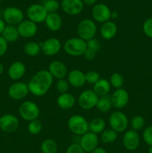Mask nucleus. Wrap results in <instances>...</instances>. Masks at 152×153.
Wrapping results in <instances>:
<instances>
[{
	"label": "nucleus",
	"instance_id": "39448f33",
	"mask_svg": "<svg viewBox=\"0 0 152 153\" xmlns=\"http://www.w3.org/2000/svg\"><path fill=\"white\" fill-rule=\"evenodd\" d=\"M96 33L97 25L92 19H83L77 25V34L78 37L86 42L94 38Z\"/></svg>",
	"mask_w": 152,
	"mask_h": 153
},
{
	"label": "nucleus",
	"instance_id": "a19ab883",
	"mask_svg": "<svg viewBox=\"0 0 152 153\" xmlns=\"http://www.w3.org/2000/svg\"><path fill=\"white\" fill-rule=\"evenodd\" d=\"M66 153H85V152L78 143H74L67 147Z\"/></svg>",
	"mask_w": 152,
	"mask_h": 153
},
{
	"label": "nucleus",
	"instance_id": "0eeeda50",
	"mask_svg": "<svg viewBox=\"0 0 152 153\" xmlns=\"http://www.w3.org/2000/svg\"><path fill=\"white\" fill-rule=\"evenodd\" d=\"M98 99L99 97L93 90H85L79 94L77 104L83 110H91L96 106Z\"/></svg>",
	"mask_w": 152,
	"mask_h": 153
},
{
	"label": "nucleus",
	"instance_id": "9d476101",
	"mask_svg": "<svg viewBox=\"0 0 152 153\" xmlns=\"http://www.w3.org/2000/svg\"><path fill=\"white\" fill-rule=\"evenodd\" d=\"M91 14L92 19L95 22L103 24L110 19L111 10L107 4L104 3H98L92 7Z\"/></svg>",
	"mask_w": 152,
	"mask_h": 153
},
{
	"label": "nucleus",
	"instance_id": "f257e3e1",
	"mask_svg": "<svg viewBox=\"0 0 152 153\" xmlns=\"http://www.w3.org/2000/svg\"><path fill=\"white\" fill-rule=\"evenodd\" d=\"M54 78L48 70H41L31 77L28 83L29 92L34 97L46 95L52 87Z\"/></svg>",
	"mask_w": 152,
	"mask_h": 153
},
{
	"label": "nucleus",
	"instance_id": "a211bd4d",
	"mask_svg": "<svg viewBox=\"0 0 152 153\" xmlns=\"http://www.w3.org/2000/svg\"><path fill=\"white\" fill-rule=\"evenodd\" d=\"M61 9L66 14L76 16L83 11V4L82 0H63L61 4Z\"/></svg>",
	"mask_w": 152,
	"mask_h": 153
},
{
	"label": "nucleus",
	"instance_id": "2eb2a0df",
	"mask_svg": "<svg viewBox=\"0 0 152 153\" xmlns=\"http://www.w3.org/2000/svg\"><path fill=\"white\" fill-rule=\"evenodd\" d=\"M122 143L128 151H135L138 149L140 144V137L138 132L134 130H128L124 133Z\"/></svg>",
	"mask_w": 152,
	"mask_h": 153
},
{
	"label": "nucleus",
	"instance_id": "f704fd0d",
	"mask_svg": "<svg viewBox=\"0 0 152 153\" xmlns=\"http://www.w3.org/2000/svg\"><path fill=\"white\" fill-rule=\"evenodd\" d=\"M48 13H57L58 9L60 8L59 1L57 0H45L44 2L42 4Z\"/></svg>",
	"mask_w": 152,
	"mask_h": 153
},
{
	"label": "nucleus",
	"instance_id": "c9c22d12",
	"mask_svg": "<svg viewBox=\"0 0 152 153\" xmlns=\"http://www.w3.org/2000/svg\"><path fill=\"white\" fill-rule=\"evenodd\" d=\"M69 84L67 79H62L58 80L56 84V90L60 94H66L68 93L69 89Z\"/></svg>",
	"mask_w": 152,
	"mask_h": 153
},
{
	"label": "nucleus",
	"instance_id": "20e7f679",
	"mask_svg": "<svg viewBox=\"0 0 152 153\" xmlns=\"http://www.w3.org/2000/svg\"><path fill=\"white\" fill-rule=\"evenodd\" d=\"M109 125L110 128L119 134L126 131L129 125V120L125 113L121 111H115L109 117Z\"/></svg>",
	"mask_w": 152,
	"mask_h": 153
},
{
	"label": "nucleus",
	"instance_id": "5701e85b",
	"mask_svg": "<svg viewBox=\"0 0 152 153\" xmlns=\"http://www.w3.org/2000/svg\"><path fill=\"white\" fill-rule=\"evenodd\" d=\"M118 32V26L113 21L109 20L101 25L100 34L104 40H111L116 37Z\"/></svg>",
	"mask_w": 152,
	"mask_h": 153
},
{
	"label": "nucleus",
	"instance_id": "37998d69",
	"mask_svg": "<svg viewBox=\"0 0 152 153\" xmlns=\"http://www.w3.org/2000/svg\"><path fill=\"white\" fill-rule=\"evenodd\" d=\"M96 55L97 52H95V51L86 48V51H85V52L83 53V56L84 57L85 59L87 60V61H93V60L96 58Z\"/></svg>",
	"mask_w": 152,
	"mask_h": 153
},
{
	"label": "nucleus",
	"instance_id": "aec40b11",
	"mask_svg": "<svg viewBox=\"0 0 152 153\" xmlns=\"http://www.w3.org/2000/svg\"><path fill=\"white\" fill-rule=\"evenodd\" d=\"M67 81H68L69 85L74 87V88H82L86 83V75L81 70L75 69L68 73Z\"/></svg>",
	"mask_w": 152,
	"mask_h": 153
},
{
	"label": "nucleus",
	"instance_id": "cd10ccee",
	"mask_svg": "<svg viewBox=\"0 0 152 153\" xmlns=\"http://www.w3.org/2000/svg\"><path fill=\"white\" fill-rule=\"evenodd\" d=\"M23 51L24 53L29 57H36L42 52L40 43L35 41L27 42L23 46Z\"/></svg>",
	"mask_w": 152,
	"mask_h": 153
},
{
	"label": "nucleus",
	"instance_id": "864d4df0",
	"mask_svg": "<svg viewBox=\"0 0 152 153\" xmlns=\"http://www.w3.org/2000/svg\"><path fill=\"white\" fill-rule=\"evenodd\" d=\"M1 0H0V3H1Z\"/></svg>",
	"mask_w": 152,
	"mask_h": 153
},
{
	"label": "nucleus",
	"instance_id": "f3484780",
	"mask_svg": "<svg viewBox=\"0 0 152 153\" xmlns=\"http://www.w3.org/2000/svg\"><path fill=\"white\" fill-rule=\"evenodd\" d=\"M129 94L123 88L115 90L111 96L112 105L117 109H122L126 107L129 102Z\"/></svg>",
	"mask_w": 152,
	"mask_h": 153
},
{
	"label": "nucleus",
	"instance_id": "c756f323",
	"mask_svg": "<svg viewBox=\"0 0 152 153\" xmlns=\"http://www.w3.org/2000/svg\"><path fill=\"white\" fill-rule=\"evenodd\" d=\"M40 149L43 153H57L58 150V143L53 139H46L41 143Z\"/></svg>",
	"mask_w": 152,
	"mask_h": 153
},
{
	"label": "nucleus",
	"instance_id": "f8f14e48",
	"mask_svg": "<svg viewBox=\"0 0 152 153\" xmlns=\"http://www.w3.org/2000/svg\"><path fill=\"white\" fill-rule=\"evenodd\" d=\"M28 84L22 82H16L13 83L8 88L7 94L13 100H22L28 97L29 94Z\"/></svg>",
	"mask_w": 152,
	"mask_h": 153
},
{
	"label": "nucleus",
	"instance_id": "72a5a7b5",
	"mask_svg": "<svg viewBox=\"0 0 152 153\" xmlns=\"http://www.w3.org/2000/svg\"><path fill=\"white\" fill-rule=\"evenodd\" d=\"M145 125V121L143 117L140 115H136L133 117L131 120V127L132 130L137 131L142 129Z\"/></svg>",
	"mask_w": 152,
	"mask_h": 153
},
{
	"label": "nucleus",
	"instance_id": "4c0bfd02",
	"mask_svg": "<svg viewBox=\"0 0 152 153\" xmlns=\"http://www.w3.org/2000/svg\"><path fill=\"white\" fill-rule=\"evenodd\" d=\"M142 31L146 37L152 39V17H149L142 24Z\"/></svg>",
	"mask_w": 152,
	"mask_h": 153
},
{
	"label": "nucleus",
	"instance_id": "9b49d317",
	"mask_svg": "<svg viewBox=\"0 0 152 153\" xmlns=\"http://www.w3.org/2000/svg\"><path fill=\"white\" fill-rule=\"evenodd\" d=\"M41 52L49 57L58 55L62 48L61 40L56 37H50L40 43Z\"/></svg>",
	"mask_w": 152,
	"mask_h": 153
},
{
	"label": "nucleus",
	"instance_id": "ea45409f",
	"mask_svg": "<svg viewBox=\"0 0 152 153\" xmlns=\"http://www.w3.org/2000/svg\"><path fill=\"white\" fill-rule=\"evenodd\" d=\"M86 46H87L88 49H90L98 52L101 48V43L98 39L94 37V38L90 39L89 40L86 41Z\"/></svg>",
	"mask_w": 152,
	"mask_h": 153
},
{
	"label": "nucleus",
	"instance_id": "412c9836",
	"mask_svg": "<svg viewBox=\"0 0 152 153\" xmlns=\"http://www.w3.org/2000/svg\"><path fill=\"white\" fill-rule=\"evenodd\" d=\"M26 73V67L22 61H16L12 63L8 67L7 74L9 78L13 81H18L22 79Z\"/></svg>",
	"mask_w": 152,
	"mask_h": 153
},
{
	"label": "nucleus",
	"instance_id": "de8ad7c7",
	"mask_svg": "<svg viewBox=\"0 0 152 153\" xmlns=\"http://www.w3.org/2000/svg\"><path fill=\"white\" fill-rule=\"evenodd\" d=\"M118 16H119V13L116 11L113 10V11H111V16H110V19H117Z\"/></svg>",
	"mask_w": 152,
	"mask_h": 153
},
{
	"label": "nucleus",
	"instance_id": "3c124183",
	"mask_svg": "<svg viewBox=\"0 0 152 153\" xmlns=\"http://www.w3.org/2000/svg\"><path fill=\"white\" fill-rule=\"evenodd\" d=\"M57 1H61V2H62V1H63V0H57Z\"/></svg>",
	"mask_w": 152,
	"mask_h": 153
},
{
	"label": "nucleus",
	"instance_id": "423d86ee",
	"mask_svg": "<svg viewBox=\"0 0 152 153\" xmlns=\"http://www.w3.org/2000/svg\"><path fill=\"white\" fill-rule=\"evenodd\" d=\"M19 114L22 120L30 122L38 119L40 115V109L35 102L32 101H24L19 107Z\"/></svg>",
	"mask_w": 152,
	"mask_h": 153
},
{
	"label": "nucleus",
	"instance_id": "79ce46f5",
	"mask_svg": "<svg viewBox=\"0 0 152 153\" xmlns=\"http://www.w3.org/2000/svg\"><path fill=\"white\" fill-rule=\"evenodd\" d=\"M8 47V43L0 35V57H2L6 54Z\"/></svg>",
	"mask_w": 152,
	"mask_h": 153
},
{
	"label": "nucleus",
	"instance_id": "603ef678",
	"mask_svg": "<svg viewBox=\"0 0 152 153\" xmlns=\"http://www.w3.org/2000/svg\"><path fill=\"white\" fill-rule=\"evenodd\" d=\"M37 153H43L42 152H37Z\"/></svg>",
	"mask_w": 152,
	"mask_h": 153
},
{
	"label": "nucleus",
	"instance_id": "f03ea898",
	"mask_svg": "<svg viewBox=\"0 0 152 153\" xmlns=\"http://www.w3.org/2000/svg\"><path fill=\"white\" fill-rule=\"evenodd\" d=\"M86 48V42L78 37L67 39L63 44L64 52L72 57L83 56Z\"/></svg>",
	"mask_w": 152,
	"mask_h": 153
},
{
	"label": "nucleus",
	"instance_id": "dca6fc26",
	"mask_svg": "<svg viewBox=\"0 0 152 153\" xmlns=\"http://www.w3.org/2000/svg\"><path fill=\"white\" fill-rule=\"evenodd\" d=\"M17 30L19 37L22 38L28 39L34 37L38 31L37 24L29 19H25L17 25Z\"/></svg>",
	"mask_w": 152,
	"mask_h": 153
},
{
	"label": "nucleus",
	"instance_id": "6e6552de",
	"mask_svg": "<svg viewBox=\"0 0 152 153\" xmlns=\"http://www.w3.org/2000/svg\"><path fill=\"white\" fill-rule=\"evenodd\" d=\"M26 14L28 19L36 24L43 23L48 16V12L42 4H32L27 8Z\"/></svg>",
	"mask_w": 152,
	"mask_h": 153
},
{
	"label": "nucleus",
	"instance_id": "bb28decb",
	"mask_svg": "<svg viewBox=\"0 0 152 153\" xmlns=\"http://www.w3.org/2000/svg\"><path fill=\"white\" fill-rule=\"evenodd\" d=\"M106 129V122L103 118H93L89 123V131L98 134L102 133Z\"/></svg>",
	"mask_w": 152,
	"mask_h": 153
},
{
	"label": "nucleus",
	"instance_id": "4468645a",
	"mask_svg": "<svg viewBox=\"0 0 152 153\" xmlns=\"http://www.w3.org/2000/svg\"><path fill=\"white\" fill-rule=\"evenodd\" d=\"M19 119L11 114H5L0 117V129L6 133H13L18 129Z\"/></svg>",
	"mask_w": 152,
	"mask_h": 153
},
{
	"label": "nucleus",
	"instance_id": "7ed1b4c3",
	"mask_svg": "<svg viewBox=\"0 0 152 153\" xmlns=\"http://www.w3.org/2000/svg\"><path fill=\"white\" fill-rule=\"evenodd\" d=\"M67 126L72 133L79 137L89 131V123L87 120L80 114H75L70 117L67 121Z\"/></svg>",
	"mask_w": 152,
	"mask_h": 153
},
{
	"label": "nucleus",
	"instance_id": "c85d7f7f",
	"mask_svg": "<svg viewBox=\"0 0 152 153\" xmlns=\"http://www.w3.org/2000/svg\"><path fill=\"white\" fill-rule=\"evenodd\" d=\"M112 106L113 105H112L111 97L104 96V97H99L95 108L101 113H107L111 110Z\"/></svg>",
	"mask_w": 152,
	"mask_h": 153
},
{
	"label": "nucleus",
	"instance_id": "a18cd8bd",
	"mask_svg": "<svg viewBox=\"0 0 152 153\" xmlns=\"http://www.w3.org/2000/svg\"><path fill=\"white\" fill-rule=\"evenodd\" d=\"M90 153H107V151L104 148L100 147V146H98L97 148H95L93 151H92Z\"/></svg>",
	"mask_w": 152,
	"mask_h": 153
},
{
	"label": "nucleus",
	"instance_id": "a878e982",
	"mask_svg": "<svg viewBox=\"0 0 152 153\" xmlns=\"http://www.w3.org/2000/svg\"><path fill=\"white\" fill-rule=\"evenodd\" d=\"M1 36L8 43H15L19 37L17 27L14 26V25H6L5 28H4L3 32L1 33Z\"/></svg>",
	"mask_w": 152,
	"mask_h": 153
},
{
	"label": "nucleus",
	"instance_id": "49530a36",
	"mask_svg": "<svg viewBox=\"0 0 152 153\" xmlns=\"http://www.w3.org/2000/svg\"><path fill=\"white\" fill-rule=\"evenodd\" d=\"M5 26H6V23L4 22V21L0 18V35H1V33L3 32Z\"/></svg>",
	"mask_w": 152,
	"mask_h": 153
},
{
	"label": "nucleus",
	"instance_id": "6ab92c4d",
	"mask_svg": "<svg viewBox=\"0 0 152 153\" xmlns=\"http://www.w3.org/2000/svg\"><path fill=\"white\" fill-rule=\"evenodd\" d=\"M48 71L50 73L54 79L58 80L65 79L66 76L68 75V68L63 61H53L49 64Z\"/></svg>",
	"mask_w": 152,
	"mask_h": 153
},
{
	"label": "nucleus",
	"instance_id": "8fccbe9b",
	"mask_svg": "<svg viewBox=\"0 0 152 153\" xmlns=\"http://www.w3.org/2000/svg\"><path fill=\"white\" fill-rule=\"evenodd\" d=\"M148 153H152V146H149L148 149Z\"/></svg>",
	"mask_w": 152,
	"mask_h": 153
},
{
	"label": "nucleus",
	"instance_id": "2f4dec72",
	"mask_svg": "<svg viewBox=\"0 0 152 153\" xmlns=\"http://www.w3.org/2000/svg\"><path fill=\"white\" fill-rule=\"evenodd\" d=\"M27 129L28 132L32 135H37L43 130V123L39 119L30 121L27 126Z\"/></svg>",
	"mask_w": 152,
	"mask_h": 153
},
{
	"label": "nucleus",
	"instance_id": "7c9ffc66",
	"mask_svg": "<svg viewBox=\"0 0 152 153\" xmlns=\"http://www.w3.org/2000/svg\"><path fill=\"white\" fill-rule=\"evenodd\" d=\"M118 137V133L112 128H106L102 133H101V141L104 144H110L114 143Z\"/></svg>",
	"mask_w": 152,
	"mask_h": 153
},
{
	"label": "nucleus",
	"instance_id": "1a4fd4ad",
	"mask_svg": "<svg viewBox=\"0 0 152 153\" xmlns=\"http://www.w3.org/2000/svg\"><path fill=\"white\" fill-rule=\"evenodd\" d=\"M3 20L7 25L16 26L24 20V13L19 7H7L3 12Z\"/></svg>",
	"mask_w": 152,
	"mask_h": 153
},
{
	"label": "nucleus",
	"instance_id": "4be33fe9",
	"mask_svg": "<svg viewBox=\"0 0 152 153\" xmlns=\"http://www.w3.org/2000/svg\"><path fill=\"white\" fill-rule=\"evenodd\" d=\"M44 22L48 29L52 32L58 31L63 25L62 17L58 13H48V16Z\"/></svg>",
	"mask_w": 152,
	"mask_h": 153
},
{
	"label": "nucleus",
	"instance_id": "09e8293b",
	"mask_svg": "<svg viewBox=\"0 0 152 153\" xmlns=\"http://www.w3.org/2000/svg\"><path fill=\"white\" fill-rule=\"evenodd\" d=\"M4 72V66H3L2 63L0 62V76Z\"/></svg>",
	"mask_w": 152,
	"mask_h": 153
},
{
	"label": "nucleus",
	"instance_id": "c03bdc74",
	"mask_svg": "<svg viewBox=\"0 0 152 153\" xmlns=\"http://www.w3.org/2000/svg\"><path fill=\"white\" fill-rule=\"evenodd\" d=\"M97 0H82L83 4H86L87 6H94L96 4Z\"/></svg>",
	"mask_w": 152,
	"mask_h": 153
},
{
	"label": "nucleus",
	"instance_id": "ddd939ff",
	"mask_svg": "<svg viewBox=\"0 0 152 153\" xmlns=\"http://www.w3.org/2000/svg\"><path fill=\"white\" fill-rule=\"evenodd\" d=\"M98 142H99V138L98 134L88 131L87 132L80 136L78 143L85 152L90 153L95 148L98 147Z\"/></svg>",
	"mask_w": 152,
	"mask_h": 153
},
{
	"label": "nucleus",
	"instance_id": "b1692460",
	"mask_svg": "<svg viewBox=\"0 0 152 153\" xmlns=\"http://www.w3.org/2000/svg\"><path fill=\"white\" fill-rule=\"evenodd\" d=\"M76 102L75 98L70 93L60 94L57 98V105L63 110H69L75 106Z\"/></svg>",
	"mask_w": 152,
	"mask_h": 153
},
{
	"label": "nucleus",
	"instance_id": "e433bc0d",
	"mask_svg": "<svg viewBox=\"0 0 152 153\" xmlns=\"http://www.w3.org/2000/svg\"><path fill=\"white\" fill-rule=\"evenodd\" d=\"M85 75H86V83L89 84V85H94L101 79L99 73L97 71H94V70H89L87 73H85Z\"/></svg>",
	"mask_w": 152,
	"mask_h": 153
},
{
	"label": "nucleus",
	"instance_id": "58836bf2",
	"mask_svg": "<svg viewBox=\"0 0 152 153\" xmlns=\"http://www.w3.org/2000/svg\"><path fill=\"white\" fill-rule=\"evenodd\" d=\"M142 139L148 146H152V125L145 128L142 132Z\"/></svg>",
	"mask_w": 152,
	"mask_h": 153
},
{
	"label": "nucleus",
	"instance_id": "473e14b6",
	"mask_svg": "<svg viewBox=\"0 0 152 153\" xmlns=\"http://www.w3.org/2000/svg\"><path fill=\"white\" fill-rule=\"evenodd\" d=\"M110 82L111 87L114 88L115 89H119L122 88L124 83H125V79L123 76L119 73H114L110 76Z\"/></svg>",
	"mask_w": 152,
	"mask_h": 153
},
{
	"label": "nucleus",
	"instance_id": "393cba45",
	"mask_svg": "<svg viewBox=\"0 0 152 153\" xmlns=\"http://www.w3.org/2000/svg\"><path fill=\"white\" fill-rule=\"evenodd\" d=\"M110 89H111V85L110 82L105 79H100L93 85L92 88L93 91L98 96V97L107 96V94L110 93Z\"/></svg>",
	"mask_w": 152,
	"mask_h": 153
}]
</instances>
